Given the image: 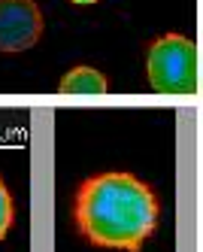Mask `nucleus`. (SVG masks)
Instances as JSON below:
<instances>
[{"label": "nucleus", "instance_id": "obj_5", "mask_svg": "<svg viewBox=\"0 0 203 252\" xmlns=\"http://www.w3.org/2000/svg\"><path fill=\"white\" fill-rule=\"evenodd\" d=\"M9 228H12V194L0 179V240L9 234Z\"/></svg>", "mask_w": 203, "mask_h": 252}, {"label": "nucleus", "instance_id": "obj_4", "mask_svg": "<svg viewBox=\"0 0 203 252\" xmlns=\"http://www.w3.org/2000/svg\"><path fill=\"white\" fill-rule=\"evenodd\" d=\"M106 76L91 67H73L61 79V94H106Z\"/></svg>", "mask_w": 203, "mask_h": 252}, {"label": "nucleus", "instance_id": "obj_6", "mask_svg": "<svg viewBox=\"0 0 203 252\" xmlns=\"http://www.w3.org/2000/svg\"><path fill=\"white\" fill-rule=\"evenodd\" d=\"M70 3H79V6H88V3H97V0H70Z\"/></svg>", "mask_w": 203, "mask_h": 252}, {"label": "nucleus", "instance_id": "obj_2", "mask_svg": "<svg viewBox=\"0 0 203 252\" xmlns=\"http://www.w3.org/2000/svg\"><path fill=\"white\" fill-rule=\"evenodd\" d=\"M145 73L161 94H194L197 92V46L188 37L167 33L145 52Z\"/></svg>", "mask_w": 203, "mask_h": 252}, {"label": "nucleus", "instance_id": "obj_3", "mask_svg": "<svg viewBox=\"0 0 203 252\" xmlns=\"http://www.w3.org/2000/svg\"><path fill=\"white\" fill-rule=\"evenodd\" d=\"M43 37V12L33 0H0V52H25Z\"/></svg>", "mask_w": 203, "mask_h": 252}, {"label": "nucleus", "instance_id": "obj_1", "mask_svg": "<svg viewBox=\"0 0 203 252\" xmlns=\"http://www.w3.org/2000/svg\"><path fill=\"white\" fill-rule=\"evenodd\" d=\"M158 197L134 173H100L76 189L73 219L79 234L100 249L140 252L158 225Z\"/></svg>", "mask_w": 203, "mask_h": 252}]
</instances>
